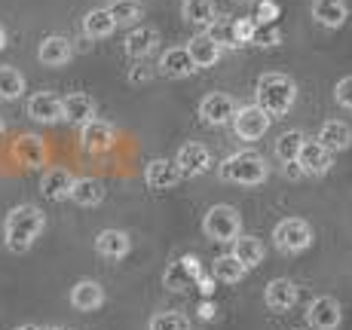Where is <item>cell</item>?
I'll return each instance as SVG.
<instances>
[{
	"label": "cell",
	"mask_w": 352,
	"mask_h": 330,
	"mask_svg": "<svg viewBox=\"0 0 352 330\" xmlns=\"http://www.w3.org/2000/svg\"><path fill=\"white\" fill-rule=\"evenodd\" d=\"M46 226V217L37 205L25 202V205H16L10 214L3 217V241L10 251L16 254H25L28 248L37 241V235L43 233Z\"/></svg>",
	"instance_id": "1"
},
{
	"label": "cell",
	"mask_w": 352,
	"mask_h": 330,
	"mask_svg": "<svg viewBox=\"0 0 352 330\" xmlns=\"http://www.w3.org/2000/svg\"><path fill=\"white\" fill-rule=\"evenodd\" d=\"M254 98L270 117H285L297 101V86L288 73H263L254 86Z\"/></svg>",
	"instance_id": "2"
},
{
	"label": "cell",
	"mask_w": 352,
	"mask_h": 330,
	"mask_svg": "<svg viewBox=\"0 0 352 330\" xmlns=\"http://www.w3.org/2000/svg\"><path fill=\"white\" fill-rule=\"evenodd\" d=\"M218 174L221 180L227 184H236V187H257L267 180L270 174V165L261 153L254 150H239V153H230L224 163L218 165Z\"/></svg>",
	"instance_id": "3"
},
{
	"label": "cell",
	"mask_w": 352,
	"mask_h": 330,
	"mask_svg": "<svg viewBox=\"0 0 352 330\" xmlns=\"http://www.w3.org/2000/svg\"><path fill=\"white\" fill-rule=\"evenodd\" d=\"M202 233L212 241H236L242 235V217L233 205H212L202 217Z\"/></svg>",
	"instance_id": "4"
},
{
	"label": "cell",
	"mask_w": 352,
	"mask_h": 330,
	"mask_svg": "<svg viewBox=\"0 0 352 330\" xmlns=\"http://www.w3.org/2000/svg\"><path fill=\"white\" fill-rule=\"evenodd\" d=\"M273 241L282 254H300L313 245V226L300 217H285L276 224L273 230Z\"/></svg>",
	"instance_id": "5"
},
{
	"label": "cell",
	"mask_w": 352,
	"mask_h": 330,
	"mask_svg": "<svg viewBox=\"0 0 352 330\" xmlns=\"http://www.w3.org/2000/svg\"><path fill=\"white\" fill-rule=\"evenodd\" d=\"M202 281H206V275H202V266L193 254L175 260V263L166 269V275H162V285L172 294H184V291H190V287L202 285Z\"/></svg>",
	"instance_id": "6"
},
{
	"label": "cell",
	"mask_w": 352,
	"mask_h": 330,
	"mask_svg": "<svg viewBox=\"0 0 352 330\" xmlns=\"http://www.w3.org/2000/svg\"><path fill=\"white\" fill-rule=\"evenodd\" d=\"M270 123H273V117H270L261 104H245V107H239V110H236L233 129H236V134H239L242 141H257V138H263V134H267Z\"/></svg>",
	"instance_id": "7"
},
{
	"label": "cell",
	"mask_w": 352,
	"mask_h": 330,
	"mask_svg": "<svg viewBox=\"0 0 352 330\" xmlns=\"http://www.w3.org/2000/svg\"><path fill=\"white\" fill-rule=\"evenodd\" d=\"M46 156H50V147H46V141L40 138V134H19L16 141H12V159H16L22 168H28V172H37V168L46 165Z\"/></svg>",
	"instance_id": "8"
},
{
	"label": "cell",
	"mask_w": 352,
	"mask_h": 330,
	"mask_svg": "<svg viewBox=\"0 0 352 330\" xmlns=\"http://www.w3.org/2000/svg\"><path fill=\"white\" fill-rule=\"evenodd\" d=\"M236 101L230 98V95H221V92H212V95H206L199 101V119L206 126H227V123H233L236 119Z\"/></svg>",
	"instance_id": "9"
},
{
	"label": "cell",
	"mask_w": 352,
	"mask_h": 330,
	"mask_svg": "<svg viewBox=\"0 0 352 330\" xmlns=\"http://www.w3.org/2000/svg\"><path fill=\"white\" fill-rule=\"evenodd\" d=\"M144 180L151 190H172V187H178L181 180H184V172H181V165L175 163V159H151L144 168Z\"/></svg>",
	"instance_id": "10"
},
{
	"label": "cell",
	"mask_w": 352,
	"mask_h": 330,
	"mask_svg": "<svg viewBox=\"0 0 352 330\" xmlns=\"http://www.w3.org/2000/svg\"><path fill=\"white\" fill-rule=\"evenodd\" d=\"M343 321V309L334 297H316L307 309V325L313 330H337Z\"/></svg>",
	"instance_id": "11"
},
{
	"label": "cell",
	"mask_w": 352,
	"mask_h": 330,
	"mask_svg": "<svg viewBox=\"0 0 352 330\" xmlns=\"http://www.w3.org/2000/svg\"><path fill=\"white\" fill-rule=\"evenodd\" d=\"M28 117L43 126L65 123V98H56L50 92H37V95L28 98Z\"/></svg>",
	"instance_id": "12"
},
{
	"label": "cell",
	"mask_w": 352,
	"mask_h": 330,
	"mask_svg": "<svg viewBox=\"0 0 352 330\" xmlns=\"http://www.w3.org/2000/svg\"><path fill=\"white\" fill-rule=\"evenodd\" d=\"M113 141H117V132H113V126L104 123V119H92V123L80 126V144H83V150L104 153L113 147Z\"/></svg>",
	"instance_id": "13"
},
{
	"label": "cell",
	"mask_w": 352,
	"mask_h": 330,
	"mask_svg": "<svg viewBox=\"0 0 352 330\" xmlns=\"http://www.w3.org/2000/svg\"><path fill=\"white\" fill-rule=\"evenodd\" d=\"M37 58L46 67H65L74 58V46H71V40H67L65 34H50V37L40 40Z\"/></svg>",
	"instance_id": "14"
},
{
	"label": "cell",
	"mask_w": 352,
	"mask_h": 330,
	"mask_svg": "<svg viewBox=\"0 0 352 330\" xmlns=\"http://www.w3.org/2000/svg\"><path fill=\"white\" fill-rule=\"evenodd\" d=\"M175 163L181 165V172H184V178H199V174H206L208 168H212V153H208V147L196 144H184L178 150V156H175Z\"/></svg>",
	"instance_id": "15"
},
{
	"label": "cell",
	"mask_w": 352,
	"mask_h": 330,
	"mask_svg": "<svg viewBox=\"0 0 352 330\" xmlns=\"http://www.w3.org/2000/svg\"><path fill=\"white\" fill-rule=\"evenodd\" d=\"M160 71L166 73V77H172V80H184V77H190L193 71H199V67H196V62H193V56H190V49H187V46H172V49L162 52Z\"/></svg>",
	"instance_id": "16"
},
{
	"label": "cell",
	"mask_w": 352,
	"mask_h": 330,
	"mask_svg": "<svg viewBox=\"0 0 352 330\" xmlns=\"http://www.w3.org/2000/svg\"><path fill=\"white\" fill-rule=\"evenodd\" d=\"M303 174H313V178H322V174L331 172V150L322 147L319 141H307L300 150V159H297Z\"/></svg>",
	"instance_id": "17"
},
{
	"label": "cell",
	"mask_w": 352,
	"mask_h": 330,
	"mask_svg": "<svg viewBox=\"0 0 352 330\" xmlns=\"http://www.w3.org/2000/svg\"><path fill=\"white\" fill-rule=\"evenodd\" d=\"M263 303H267L270 312H288L297 303V285L288 279H273L263 291Z\"/></svg>",
	"instance_id": "18"
},
{
	"label": "cell",
	"mask_w": 352,
	"mask_h": 330,
	"mask_svg": "<svg viewBox=\"0 0 352 330\" xmlns=\"http://www.w3.org/2000/svg\"><path fill=\"white\" fill-rule=\"evenodd\" d=\"M74 174L67 168H50L43 172V180H40V193L52 202H65L71 199V190H74Z\"/></svg>",
	"instance_id": "19"
},
{
	"label": "cell",
	"mask_w": 352,
	"mask_h": 330,
	"mask_svg": "<svg viewBox=\"0 0 352 330\" xmlns=\"http://www.w3.org/2000/svg\"><path fill=\"white\" fill-rule=\"evenodd\" d=\"M313 19L322 25V28H343L349 19V6L346 0H313Z\"/></svg>",
	"instance_id": "20"
},
{
	"label": "cell",
	"mask_w": 352,
	"mask_h": 330,
	"mask_svg": "<svg viewBox=\"0 0 352 330\" xmlns=\"http://www.w3.org/2000/svg\"><path fill=\"white\" fill-rule=\"evenodd\" d=\"M96 251L104 260H123L132 251V239L123 230H101L96 235Z\"/></svg>",
	"instance_id": "21"
},
{
	"label": "cell",
	"mask_w": 352,
	"mask_h": 330,
	"mask_svg": "<svg viewBox=\"0 0 352 330\" xmlns=\"http://www.w3.org/2000/svg\"><path fill=\"white\" fill-rule=\"evenodd\" d=\"M160 43V31L151 25H135L126 37V56L129 58H147Z\"/></svg>",
	"instance_id": "22"
},
{
	"label": "cell",
	"mask_w": 352,
	"mask_h": 330,
	"mask_svg": "<svg viewBox=\"0 0 352 330\" xmlns=\"http://www.w3.org/2000/svg\"><path fill=\"white\" fill-rule=\"evenodd\" d=\"M187 49H190L196 67L202 71V67H214V64H218L221 49H224V46H221L208 31H199V34H196V37L190 40V43H187Z\"/></svg>",
	"instance_id": "23"
},
{
	"label": "cell",
	"mask_w": 352,
	"mask_h": 330,
	"mask_svg": "<svg viewBox=\"0 0 352 330\" xmlns=\"http://www.w3.org/2000/svg\"><path fill=\"white\" fill-rule=\"evenodd\" d=\"M104 303V287L92 279H80L77 285L71 287V306L80 309V312H96V309Z\"/></svg>",
	"instance_id": "24"
},
{
	"label": "cell",
	"mask_w": 352,
	"mask_h": 330,
	"mask_svg": "<svg viewBox=\"0 0 352 330\" xmlns=\"http://www.w3.org/2000/svg\"><path fill=\"white\" fill-rule=\"evenodd\" d=\"M316 141H319L322 147H328L331 153H343L352 144V129L343 123V119H328V123L319 129V138Z\"/></svg>",
	"instance_id": "25"
},
{
	"label": "cell",
	"mask_w": 352,
	"mask_h": 330,
	"mask_svg": "<svg viewBox=\"0 0 352 330\" xmlns=\"http://www.w3.org/2000/svg\"><path fill=\"white\" fill-rule=\"evenodd\" d=\"M181 16H184L187 25H196L199 31H208L218 22V12H214L212 0H184L181 3Z\"/></svg>",
	"instance_id": "26"
},
{
	"label": "cell",
	"mask_w": 352,
	"mask_h": 330,
	"mask_svg": "<svg viewBox=\"0 0 352 330\" xmlns=\"http://www.w3.org/2000/svg\"><path fill=\"white\" fill-rule=\"evenodd\" d=\"M65 119L67 123H77V126H86L96 119V101L86 92H71L65 98Z\"/></svg>",
	"instance_id": "27"
},
{
	"label": "cell",
	"mask_w": 352,
	"mask_h": 330,
	"mask_svg": "<svg viewBox=\"0 0 352 330\" xmlns=\"http://www.w3.org/2000/svg\"><path fill=\"white\" fill-rule=\"evenodd\" d=\"M117 31V22H113L111 10L107 6H98V10H89L83 16V34L89 40H104Z\"/></svg>",
	"instance_id": "28"
},
{
	"label": "cell",
	"mask_w": 352,
	"mask_h": 330,
	"mask_svg": "<svg viewBox=\"0 0 352 330\" xmlns=\"http://www.w3.org/2000/svg\"><path fill=\"white\" fill-rule=\"evenodd\" d=\"M104 199V187H101L98 178H77L71 190V202L80 208H96Z\"/></svg>",
	"instance_id": "29"
},
{
	"label": "cell",
	"mask_w": 352,
	"mask_h": 330,
	"mask_svg": "<svg viewBox=\"0 0 352 330\" xmlns=\"http://www.w3.org/2000/svg\"><path fill=\"white\" fill-rule=\"evenodd\" d=\"M233 257L245 269H254L263 263V241L257 235H239L233 241Z\"/></svg>",
	"instance_id": "30"
},
{
	"label": "cell",
	"mask_w": 352,
	"mask_h": 330,
	"mask_svg": "<svg viewBox=\"0 0 352 330\" xmlns=\"http://www.w3.org/2000/svg\"><path fill=\"white\" fill-rule=\"evenodd\" d=\"M307 144V134L300 129H291V132H282L279 141H276V159L285 165H294L300 159V150Z\"/></svg>",
	"instance_id": "31"
},
{
	"label": "cell",
	"mask_w": 352,
	"mask_h": 330,
	"mask_svg": "<svg viewBox=\"0 0 352 330\" xmlns=\"http://www.w3.org/2000/svg\"><path fill=\"white\" fill-rule=\"evenodd\" d=\"M107 10H111L117 28H135V25L144 19V6H141L138 0H117V3H111Z\"/></svg>",
	"instance_id": "32"
},
{
	"label": "cell",
	"mask_w": 352,
	"mask_h": 330,
	"mask_svg": "<svg viewBox=\"0 0 352 330\" xmlns=\"http://www.w3.org/2000/svg\"><path fill=\"white\" fill-rule=\"evenodd\" d=\"M25 95V77L10 64H0V101H16Z\"/></svg>",
	"instance_id": "33"
},
{
	"label": "cell",
	"mask_w": 352,
	"mask_h": 330,
	"mask_svg": "<svg viewBox=\"0 0 352 330\" xmlns=\"http://www.w3.org/2000/svg\"><path fill=\"white\" fill-rule=\"evenodd\" d=\"M245 272H248V269L242 266L233 254L218 257V260H214V266H212V275L218 281H224V285H236V281H242V279H245Z\"/></svg>",
	"instance_id": "34"
},
{
	"label": "cell",
	"mask_w": 352,
	"mask_h": 330,
	"mask_svg": "<svg viewBox=\"0 0 352 330\" xmlns=\"http://www.w3.org/2000/svg\"><path fill=\"white\" fill-rule=\"evenodd\" d=\"M147 330H190V321L181 312H157L151 318Z\"/></svg>",
	"instance_id": "35"
},
{
	"label": "cell",
	"mask_w": 352,
	"mask_h": 330,
	"mask_svg": "<svg viewBox=\"0 0 352 330\" xmlns=\"http://www.w3.org/2000/svg\"><path fill=\"white\" fill-rule=\"evenodd\" d=\"M257 19H236L233 22V37H236V46H245V43H254V34H257Z\"/></svg>",
	"instance_id": "36"
},
{
	"label": "cell",
	"mask_w": 352,
	"mask_h": 330,
	"mask_svg": "<svg viewBox=\"0 0 352 330\" xmlns=\"http://www.w3.org/2000/svg\"><path fill=\"white\" fill-rule=\"evenodd\" d=\"M254 43L257 46H279L282 43V31L276 25H261L254 34Z\"/></svg>",
	"instance_id": "37"
},
{
	"label": "cell",
	"mask_w": 352,
	"mask_h": 330,
	"mask_svg": "<svg viewBox=\"0 0 352 330\" xmlns=\"http://www.w3.org/2000/svg\"><path fill=\"white\" fill-rule=\"evenodd\" d=\"M208 34H212V37L218 40L221 46H236V37H233V22L227 25V22H221V19H218V22H214L212 28H208Z\"/></svg>",
	"instance_id": "38"
},
{
	"label": "cell",
	"mask_w": 352,
	"mask_h": 330,
	"mask_svg": "<svg viewBox=\"0 0 352 330\" xmlns=\"http://www.w3.org/2000/svg\"><path fill=\"white\" fill-rule=\"evenodd\" d=\"M334 98L340 107H346V110H352V77H343L340 83L334 86Z\"/></svg>",
	"instance_id": "39"
},
{
	"label": "cell",
	"mask_w": 352,
	"mask_h": 330,
	"mask_svg": "<svg viewBox=\"0 0 352 330\" xmlns=\"http://www.w3.org/2000/svg\"><path fill=\"white\" fill-rule=\"evenodd\" d=\"M276 16H279V3H273V0H263L261 6H257V25H273Z\"/></svg>",
	"instance_id": "40"
},
{
	"label": "cell",
	"mask_w": 352,
	"mask_h": 330,
	"mask_svg": "<svg viewBox=\"0 0 352 330\" xmlns=\"http://www.w3.org/2000/svg\"><path fill=\"white\" fill-rule=\"evenodd\" d=\"M3 46H6V28L0 25V49H3Z\"/></svg>",
	"instance_id": "41"
},
{
	"label": "cell",
	"mask_w": 352,
	"mask_h": 330,
	"mask_svg": "<svg viewBox=\"0 0 352 330\" xmlns=\"http://www.w3.org/2000/svg\"><path fill=\"white\" fill-rule=\"evenodd\" d=\"M16 330H43V327H37V325H19Z\"/></svg>",
	"instance_id": "42"
},
{
	"label": "cell",
	"mask_w": 352,
	"mask_h": 330,
	"mask_svg": "<svg viewBox=\"0 0 352 330\" xmlns=\"http://www.w3.org/2000/svg\"><path fill=\"white\" fill-rule=\"evenodd\" d=\"M3 132H6V126H3V119H0V138H3Z\"/></svg>",
	"instance_id": "43"
},
{
	"label": "cell",
	"mask_w": 352,
	"mask_h": 330,
	"mask_svg": "<svg viewBox=\"0 0 352 330\" xmlns=\"http://www.w3.org/2000/svg\"><path fill=\"white\" fill-rule=\"evenodd\" d=\"M46 330H65V327H46Z\"/></svg>",
	"instance_id": "44"
}]
</instances>
